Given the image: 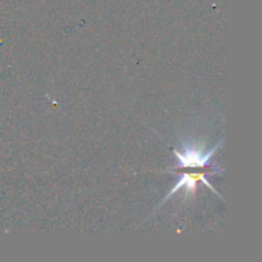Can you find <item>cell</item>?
I'll list each match as a JSON object with an SVG mask.
<instances>
[{"label": "cell", "mask_w": 262, "mask_h": 262, "mask_svg": "<svg viewBox=\"0 0 262 262\" xmlns=\"http://www.w3.org/2000/svg\"><path fill=\"white\" fill-rule=\"evenodd\" d=\"M224 140H222L220 142H217L215 145V147H212L211 150H205L204 145H201L200 142H193V141L189 140L188 142L183 143L181 150H174V155L177 156V164L176 166L171 168V170L174 169H201L205 168L210 164V160L214 156V154L216 152L217 148L223 145Z\"/></svg>", "instance_id": "obj_1"}, {"label": "cell", "mask_w": 262, "mask_h": 262, "mask_svg": "<svg viewBox=\"0 0 262 262\" xmlns=\"http://www.w3.org/2000/svg\"><path fill=\"white\" fill-rule=\"evenodd\" d=\"M197 182H202V183H204V184H206V186L209 187V188L211 189V191L214 192V193H216L217 196H219L220 199H222V194L217 193V191L214 188V187H212V184L210 183V182L207 181L206 178H205V174L204 173H191V174L186 173V174H183V176H182L181 178H179V181H178V183H177V186L174 187V188L171 189L170 192H169L168 196H166L165 199L163 200V202H161L160 205H163L164 202L168 201V200L170 199L171 196H174V194H176L177 192L181 191L182 188L186 189L187 193H191V192H192V193H193V192L196 191Z\"/></svg>", "instance_id": "obj_2"}]
</instances>
